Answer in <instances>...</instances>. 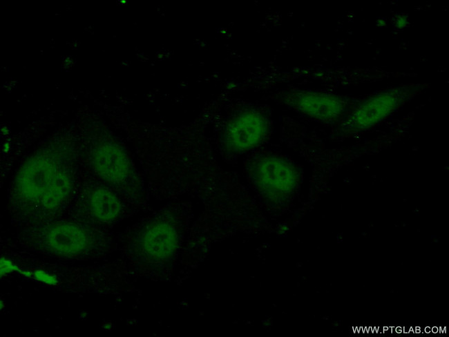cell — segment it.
Masks as SVG:
<instances>
[{"label": "cell", "instance_id": "obj_1", "mask_svg": "<svg viewBox=\"0 0 449 337\" xmlns=\"http://www.w3.org/2000/svg\"><path fill=\"white\" fill-rule=\"evenodd\" d=\"M75 168L70 161L36 156L17 171L10 191L14 216L26 226L56 220L75 192Z\"/></svg>", "mask_w": 449, "mask_h": 337}, {"label": "cell", "instance_id": "obj_2", "mask_svg": "<svg viewBox=\"0 0 449 337\" xmlns=\"http://www.w3.org/2000/svg\"><path fill=\"white\" fill-rule=\"evenodd\" d=\"M22 240L29 248L64 259H86L97 254L103 238L90 224L57 220L27 226Z\"/></svg>", "mask_w": 449, "mask_h": 337}, {"label": "cell", "instance_id": "obj_3", "mask_svg": "<svg viewBox=\"0 0 449 337\" xmlns=\"http://www.w3.org/2000/svg\"><path fill=\"white\" fill-rule=\"evenodd\" d=\"M249 175L254 184L265 196L283 200L296 189L299 172L288 159L276 155L256 157L249 165Z\"/></svg>", "mask_w": 449, "mask_h": 337}, {"label": "cell", "instance_id": "obj_4", "mask_svg": "<svg viewBox=\"0 0 449 337\" xmlns=\"http://www.w3.org/2000/svg\"><path fill=\"white\" fill-rule=\"evenodd\" d=\"M276 97L278 102L302 115L327 122L340 119L349 104L344 97L311 90H283Z\"/></svg>", "mask_w": 449, "mask_h": 337}, {"label": "cell", "instance_id": "obj_5", "mask_svg": "<svg viewBox=\"0 0 449 337\" xmlns=\"http://www.w3.org/2000/svg\"><path fill=\"white\" fill-rule=\"evenodd\" d=\"M270 123L266 113L251 110L239 113L226 125L223 142L231 152H243L260 145L268 135Z\"/></svg>", "mask_w": 449, "mask_h": 337}, {"label": "cell", "instance_id": "obj_6", "mask_svg": "<svg viewBox=\"0 0 449 337\" xmlns=\"http://www.w3.org/2000/svg\"><path fill=\"white\" fill-rule=\"evenodd\" d=\"M408 96L402 88L382 91L354 108L343 124L346 130L359 131L368 128L393 113Z\"/></svg>", "mask_w": 449, "mask_h": 337}, {"label": "cell", "instance_id": "obj_7", "mask_svg": "<svg viewBox=\"0 0 449 337\" xmlns=\"http://www.w3.org/2000/svg\"><path fill=\"white\" fill-rule=\"evenodd\" d=\"M93 170L104 182L122 191H131L137 185L135 168L127 156L114 146H100L92 160Z\"/></svg>", "mask_w": 449, "mask_h": 337}, {"label": "cell", "instance_id": "obj_8", "mask_svg": "<svg viewBox=\"0 0 449 337\" xmlns=\"http://www.w3.org/2000/svg\"><path fill=\"white\" fill-rule=\"evenodd\" d=\"M175 228L169 222L155 220L145 225L135 240L137 251L144 259L158 262L169 258L178 247Z\"/></svg>", "mask_w": 449, "mask_h": 337}, {"label": "cell", "instance_id": "obj_9", "mask_svg": "<svg viewBox=\"0 0 449 337\" xmlns=\"http://www.w3.org/2000/svg\"><path fill=\"white\" fill-rule=\"evenodd\" d=\"M79 196L77 207L82 222L108 224L117 220L121 213L120 198L106 186L95 184L86 187Z\"/></svg>", "mask_w": 449, "mask_h": 337}]
</instances>
